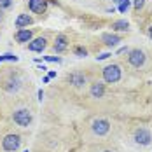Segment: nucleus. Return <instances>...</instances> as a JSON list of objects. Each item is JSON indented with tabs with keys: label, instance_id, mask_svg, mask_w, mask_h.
<instances>
[{
	"label": "nucleus",
	"instance_id": "f257e3e1",
	"mask_svg": "<svg viewBox=\"0 0 152 152\" xmlns=\"http://www.w3.org/2000/svg\"><path fill=\"white\" fill-rule=\"evenodd\" d=\"M103 79L108 84H114L121 79V66L119 65H108L103 68Z\"/></svg>",
	"mask_w": 152,
	"mask_h": 152
},
{
	"label": "nucleus",
	"instance_id": "f03ea898",
	"mask_svg": "<svg viewBox=\"0 0 152 152\" xmlns=\"http://www.w3.org/2000/svg\"><path fill=\"white\" fill-rule=\"evenodd\" d=\"M12 119H14V122L18 126L25 128V126H28L31 122V114H30V110H26V108H19L18 112H14Z\"/></svg>",
	"mask_w": 152,
	"mask_h": 152
},
{
	"label": "nucleus",
	"instance_id": "7ed1b4c3",
	"mask_svg": "<svg viewBox=\"0 0 152 152\" xmlns=\"http://www.w3.org/2000/svg\"><path fill=\"white\" fill-rule=\"evenodd\" d=\"M19 145H21V138L18 137V135H7L2 140V147H4V151H7V152L18 151Z\"/></svg>",
	"mask_w": 152,
	"mask_h": 152
},
{
	"label": "nucleus",
	"instance_id": "20e7f679",
	"mask_svg": "<svg viewBox=\"0 0 152 152\" xmlns=\"http://www.w3.org/2000/svg\"><path fill=\"white\" fill-rule=\"evenodd\" d=\"M108 129H110V124H108V121H105V119H96V121L93 122V133L98 135V137L107 135Z\"/></svg>",
	"mask_w": 152,
	"mask_h": 152
},
{
	"label": "nucleus",
	"instance_id": "39448f33",
	"mask_svg": "<svg viewBox=\"0 0 152 152\" xmlns=\"http://www.w3.org/2000/svg\"><path fill=\"white\" fill-rule=\"evenodd\" d=\"M152 140V135L149 129H145V128H140L135 131V142L140 143V145H149Z\"/></svg>",
	"mask_w": 152,
	"mask_h": 152
},
{
	"label": "nucleus",
	"instance_id": "423d86ee",
	"mask_svg": "<svg viewBox=\"0 0 152 152\" xmlns=\"http://www.w3.org/2000/svg\"><path fill=\"white\" fill-rule=\"evenodd\" d=\"M129 63H131L133 66H142V65L145 63V54H143V51H140V49L131 51V53H129Z\"/></svg>",
	"mask_w": 152,
	"mask_h": 152
},
{
	"label": "nucleus",
	"instance_id": "0eeeda50",
	"mask_svg": "<svg viewBox=\"0 0 152 152\" xmlns=\"http://www.w3.org/2000/svg\"><path fill=\"white\" fill-rule=\"evenodd\" d=\"M47 9L46 0H30V11L35 14H44Z\"/></svg>",
	"mask_w": 152,
	"mask_h": 152
},
{
	"label": "nucleus",
	"instance_id": "6e6552de",
	"mask_svg": "<svg viewBox=\"0 0 152 152\" xmlns=\"http://www.w3.org/2000/svg\"><path fill=\"white\" fill-rule=\"evenodd\" d=\"M28 49L33 51V53H42L44 49H46V39H35V40H31L30 44H28Z\"/></svg>",
	"mask_w": 152,
	"mask_h": 152
},
{
	"label": "nucleus",
	"instance_id": "1a4fd4ad",
	"mask_svg": "<svg viewBox=\"0 0 152 152\" xmlns=\"http://www.w3.org/2000/svg\"><path fill=\"white\" fill-rule=\"evenodd\" d=\"M103 93H105V86H103L102 82H94L91 86V96L93 98H102Z\"/></svg>",
	"mask_w": 152,
	"mask_h": 152
},
{
	"label": "nucleus",
	"instance_id": "9d476101",
	"mask_svg": "<svg viewBox=\"0 0 152 152\" xmlns=\"http://www.w3.org/2000/svg\"><path fill=\"white\" fill-rule=\"evenodd\" d=\"M31 19L28 14H19L18 16V19H16V26L18 28H23V26H28V25H31Z\"/></svg>",
	"mask_w": 152,
	"mask_h": 152
},
{
	"label": "nucleus",
	"instance_id": "9b49d317",
	"mask_svg": "<svg viewBox=\"0 0 152 152\" xmlns=\"http://www.w3.org/2000/svg\"><path fill=\"white\" fill-rule=\"evenodd\" d=\"M16 40H18V42H30L31 40V31L30 30H18Z\"/></svg>",
	"mask_w": 152,
	"mask_h": 152
},
{
	"label": "nucleus",
	"instance_id": "f8f14e48",
	"mask_svg": "<svg viewBox=\"0 0 152 152\" xmlns=\"http://www.w3.org/2000/svg\"><path fill=\"white\" fill-rule=\"evenodd\" d=\"M103 40H105V44L108 47H114L121 42V39H119L117 35H110V33H105V35H103Z\"/></svg>",
	"mask_w": 152,
	"mask_h": 152
},
{
	"label": "nucleus",
	"instance_id": "ddd939ff",
	"mask_svg": "<svg viewBox=\"0 0 152 152\" xmlns=\"http://www.w3.org/2000/svg\"><path fill=\"white\" fill-rule=\"evenodd\" d=\"M66 49V39L63 37V35H60L58 39H56V42H54V51L56 53H61V51H65Z\"/></svg>",
	"mask_w": 152,
	"mask_h": 152
},
{
	"label": "nucleus",
	"instance_id": "4468645a",
	"mask_svg": "<svg viewBox=\"0 0 152 152\" xmlns=\"http://www.w3.org/2000/svg\"><path fill=\"white\" fill-rule=\"evenodd\" d=\"M68 80L74 84V86H82L84 82H86V77H82V75H79V74H74V75H70L68 77Z\"/></svg>",
	"mask_w": 152,
	"mask_h": 152
},
{
	"label": "nucleus",
	"instance_id": "2eb2a0df",
	"mask_svg": "<svg viewBox=\"0 0 152 152\" xmlns=\"http://www.w3.org/2000/svg\"><path fill=\"white\" fill-rule=\"evenodd\" d=\"M115 4L119 5V12H122V14L129 9V0H117Z\"/></svg>",
	"mask_w": 152,
	"mask_h": 152
},
{
	"label": "nucleus",
	"instance_id": "dca6fc26",
	"mask_svg": "<svg viewBox=\"0 0 152 152\" xmlns=\"http://www.w3.org/2000/svg\"><path fill=\"white\" fill-rule=\"evenodd\" d=\"M128 28H129V23H128V21H115V23H114V30H128Z\"/></svg>",
	"mask_w": 152,
	"mask_h": 152
},
{
	"label": "nucleus",
	"instance_id": "f3484780",
	"mask_svg": "<svg viewBox=\"0 0 152 152\" xmlns=\"http://www.w3.org/2000/svg\"><path fill=\"white\" fill-rule=\"evenodd\" d=\"M2 61H18V56H14V54H4V56H0V63Z\"/></svg>",
	"mask_w": 152,
	"mask_h": 152
},
{
	"label": "nucleus",
	"instance_id": "a211bd4d",
	"mask_svg": "<svg viewBox=\"0 0 152 152\" xmlns=\"http://www.w3.org/2000/svg\"><path fill=\"white\" fill-rule=\"evenodd\" d=\"M11 5H12V0H0V9L11 7Z\"/></svg>",
	"mask_w": 152,
	"mask_h": 152
},
{
	"label": "nucleus",
	"instance_id": "6ab92c4d",
	"mask_svg": "<svg viewBox=\"0 0 152 152\" xmlns=\"http://www.w3.org/2000/svg\"><path fill=\"white\" fill-rule=\"evenodd\" d=\"M75 54L77 56H88V51L82 49V47H75Z\"/></svg>",
	"mask_w": 152,
	"mask_h": 152
},
{
	"label": "nucleus",
	"instance_id": "aec40b11",
	"mask_svg": "<svg viewBox=\"0 0 152 152\" xmlns=\"http://www.w3.org/2000/svg\"><path fill=\"white\" fill-rule=\"evenodd\" d=\"M46 60L47 61H53V63H60V58H58V56H46Z\"/></svg>",
	"mask_w": 152,
	"mask_h": 152
},
{
	"label": "nucleus",
	"instance_id": "412c9836",
	"mask_svg": "<svg viewBox=\"0 0 152 152\" xmlns=\"http://www.w3.org/2000/svg\"><path fill=\"white\" fill-rule=\"evenodd\" d=\"M145 4V0H135V9H142Z\"/></svg>",
	"mask_w": 152,
	"mask_h": 152
},
{
	"label": "nucleus",
	"instance_id": "4be33fe9",
	"mask_svg": "<svg viewBox=\"0 0 152 152\" xmlns=\"http://www.w3.org/2000/svg\"><path fill=\"white\" fill-rule=\"evenodd\" d=\"M110 56H112L110 53H105V54H100V56H98V60L102 61V60H107V58H110Z\"/></svg>",
	"mask_w": 152,
	"mask_h": 152
},
{
	"label": "nucleus",
	"instance_id": "5701e85b",
	"mask_svg": "<svg viewBox=\"0 0 152 152\" xmlns=\"http://www.w3.org/2000/svg\"><path fill=\"white\" fill-rule=\"evenodd\" d=\"M47 77H49V79H54V77H56V72H49Z\"/></svg>",
	"mask_w": 152,
	"mask_h": 152
},
{
	"label": "nucleus",
	"instance_id": "b1692460",
	"mask_svg": "<svg viewBox=\"0 0 152 152\" xmlns=\"http://www.w3.org/2000/svg\"><path fill=\"white\" fill-rule=\"evenodd\" d=\"M42 98H44V93H42V89H40V91H39V100L42 102Z\"/></svg>",
	"mask_w": 152,
	"mask_h": 152
},
{
	"label": "nucleus",
	"instance_id": "393cba45",
	"mask_svg": "<svg viewBox=\"0 0 152 152\" xmlns=\"http://www.w3.org/2000/svg\"><path fill=\"white\" fill-rule=\"evenodd\" d=\"M149 35H151V37H152V26H151V28H149Z\"/></svg>",
	"mask_w": 152,
	"mask_h": 152
},
{
	"label": "nucleus",
	"instance_id": "a878e982",
	"mask_svg": "<svg viewBox=\"0 0 152 152\" xmlns=\"http://www.w3.org/2000/svg\"><path fill=\"white\" fill-rule=\"evenodd\" d=\"M2 18H4V14H2V11H0V19H2Z\"/></svg>",
	"mask_w": 152,
	"mask_h": 152
},
{
	"label": "nucleus",
	"instance_id": "bb28decb",
	"mask_svg": "<svg viewBox=\"0 0 152 152\" xmlns=\"http://www.w3.org/2000/svg\"><path fill=\"white\" fill-rule=\"evenodd\" d=\"M105 152H110V151H105Z\"/></svg>",
	"mask_w": 152,
	"mask_h": 152
},
{
	"label": "nucleus",
	"instance_id": "cd10ccee",
	"mask_svg": "<svg viewBox=\"0 0 152 152\" xmlns=\"http://www.w3.org/2000/svg\"><path fill=\"white\" fill-rule=\"evenodd\" d=\"M114 2H117V0H114Z\"/></svg>",
	"mask_w": 152,
	"mask_h": 152
},
{
	"label": "nucleus",
	"instance_id": "c85d7f7f",
	"mask_svg": "<svg viewBox=\"0 0 152 152\" xmlns=\"http://www.w3.org/2000/svg\"><path fill=\"white\" fill-rule=\"evenodd\" d=\"M25 152H28V151H25Z\"/></svg>",
	"mask_w": 152,
	"mask_h": 152
}]
</instances>
